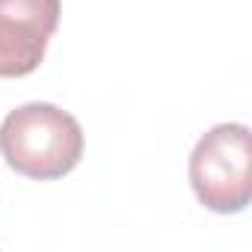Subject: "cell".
<instances>
[{"instance_id": "obj_1", "label": "cell", "mask_w": 252, "mask_h": 252, "mask_svg": "<svg viewBox=\"0 0 252 252\" xmlns=\"http://www.w3.org/2000/svg\"><path fill=\"white\" fill-rule=\"evenodd\" d=\"M0 155L24 178L54 181L80 163L83 128L57 104H21L0 125Z\"/></svg>"}, {"instance_id": "obj_2", "label": "cell", "mask_w": 252, "mask_h": 252, "mask_svg": "<svg viewBox=\"0 0 252 252\" xmlns=\"http://www.w3.org/2000/svg\"><path fill=\"white\" fill-rule=\"evenodd\" d=\"M249 128L225 122L211 128L190 155V184L196 199L214 214H240L252 199Z\"/></svg>"}, {"instance_id": "obj_3", "label": "cell", "mask_w": 252, "mask_h": 252, "mask_svg": "<svg viewBox=\"0 0 252 252\" xmlns=\"http://www.w3.org/2000/svg\"><path fill=\"white\" fill-rule=\"evenodd\" d=\"M60 12V0H0V77H27L42 65Z\"/></svg>"}]
</instances>
